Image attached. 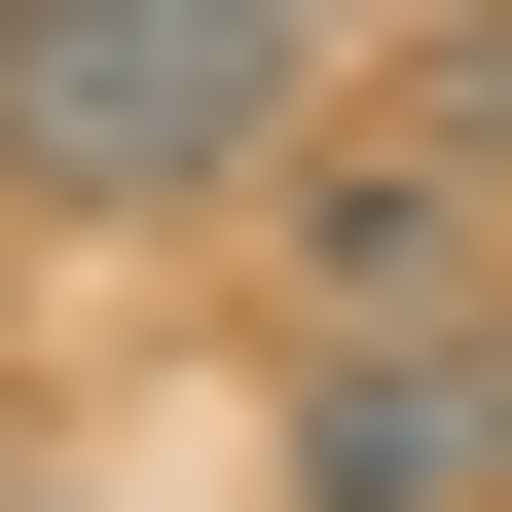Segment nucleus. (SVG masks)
<instances>
[{
  "label": "nucleus",
  "mask_w": 512,
  "mask_h": 512,
  "mask_svg": "<svg viewBox=\"0 0 512 512\" xmlns=\"http://www.w3.org/2000/svg\"><path fill=\"white\" fill-rule=\"evenodd\" d=\"M293 147V0H0V183L37 220H220Z\"/></svg>",
  "instance_id": "obj_1"
},
{
  "label": "nucleus",
  "mask_w": 512,
  "mask_h": 512,
  "mask_svg": "<svg viewBox=\"0 0 512 512\" xmlns=\"http://www.w3.org/2000/svg\"><path fill=\"white\" fill-rule=\"evenodd\" d=\"M366 293H512V37L403 74L330 183H293V330H366Z\"/></svg>",
  "instance_id": "obj_3"
},
{
  "label": "nucleus",
  "mask_w": 512,
  "mask_h": 512,
  "mask_svg": "<svg viewBox=\"0 0 512 512\" xmlns=\"http://www.w3.org/2000/svg\"><path fill=\"white\" fill-rule=\"evenodd\" d=\"M293 512H512V293L293 330Z\"/></svg>",
  "instance_id": "obj_2"
}]
</instances>
